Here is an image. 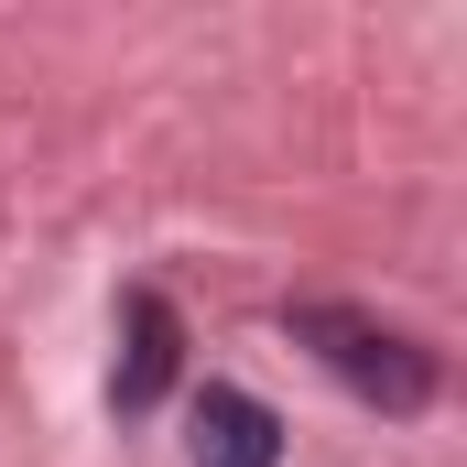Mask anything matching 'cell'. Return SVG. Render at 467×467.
Returning a JSON list of instances; mask_svg holds the SVG:
<instances>
[{
  "mask_svg": "<svg viewBox=\"0 0 467 467\" xmlns=\"http://www.w3.org/2000/svg\"><path fill=\"white\" fill-rule=\"evenodd\" d=\"M283 327L327 358L348 391H369L380 413H424L435 402V358L413 348V337H391V327H369V316H348V305H294Z\"/></svg>",
  "mask_w": 467,
  "mask_h": 467,
  "instance_id": "1",
  "label": "cell"
},
{
  "mask_svg": "<svg viewBox=\"0 0 467 467\" xmlns=\"http://www.w3.org/2000/svg\"><path fill=\"white\" fill-rule=\"evenodd\" d=\"M185 446H196V467H283V413L239 380H207L185 413Z\"/></svg>",
  "mask_w": 467,
  "mask_h": 467,
  "instance_id": "2",
  "label": "cell"
},
{
  "mask_svg": "<svg viewBox=\"0 0 467 467\" xmlns=\"http://www.w3.org/2000/svg\"><path fill=\"white\" fill-rule=\"evenodd\" d=\"M174 369H185V316H174V305L141 283V294L119 305V380H109L119 413H152V402L174 391Z\"/></svg>",
  "mask_w": 467,
  "mask_h": 467,
  "instance_id": "3",
  "label": "cell"
}]
</instances>
